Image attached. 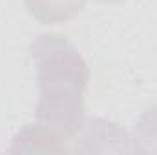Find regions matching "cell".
<instances>
[{"label": "cell", "mask_w": 157, "mask_h": 155, "mask_svg": "<svg viewBox=\"0 0 157 155\" xmlns=\"http://www.w3.org/2000/svg\"><path fill=\"white\" fill-rule=\"evenodd\" d=\"M62 135L39 120L22 126L11 139L9 153H66L68 146Z\"/></svg>", "instance_id": "3957f363"}, {"label": "cell", "mask_w": 157, "mask_h": 155, "mask_svg": "<svg viewBox=\"0 0 157 155\" xmlns=\"http://www.w3.org/2000/svg\"><path fill=\"white\" fill-rule=\"evenodd\" d=\"M71 141L73 152L78 153H141L135 139L106 119L84 120Z\"/></svg>", "instance_id": "7a4b0ae2"}, {"label": "cell", "mask_w": 157, "mask_h": 155, "mask_svg": "<svg viewBox=\"0 0 157 155\" xmlns=\"http://www.w3.org/2000/svg\"><path fill=\"white\" fill-rule=\"evenodd\" d=\"M88 0H26L31 17L42 24H64L75 18Z\"/></svg>", "instance_id": "277c9868"}, {"label": "cell", "mask_w": 157, "mask_h": 155, "mask_svg": "<svg viewBox=\"0 0 157 155\" xmlns=\"http://www.w3.org/2000/svg\"><path fill=\"white\" fill-rule=\"evenodd\" d=\"M133 139L141 153H157V104L144 110L139 117Z\"/></svg>", "instance_id": "5b68a950"}, {"label": "cell", "mask_w": 157, "mask_h": 155, "mask_svg": "<svg viewBox=\"0 0 157 155\" xmlns=\"http://www.w3.org/2000/svg\"><path fill=\"white\" fill-rule=\"evenodd\" d=\"M39 100L35 119L64 139H73L84 122V93L90 66L78 49L59 33H42L29 44Z\"/></svg>", "instance_id": "6da1fadb"}, {"label": "cell", "mask_w": 157, "mask_h": 155, "mask_svg": "<svg viewBox=\"0 0 157 155\" xmlns=\"http://www.w3.org/2000/svg\"><path fill=\"white\" fill-rule=\"evenodd\" d=\"M99 2H122V0H99Z\"/></svg>", "instance_id": "8992f818"}]
</instances>
